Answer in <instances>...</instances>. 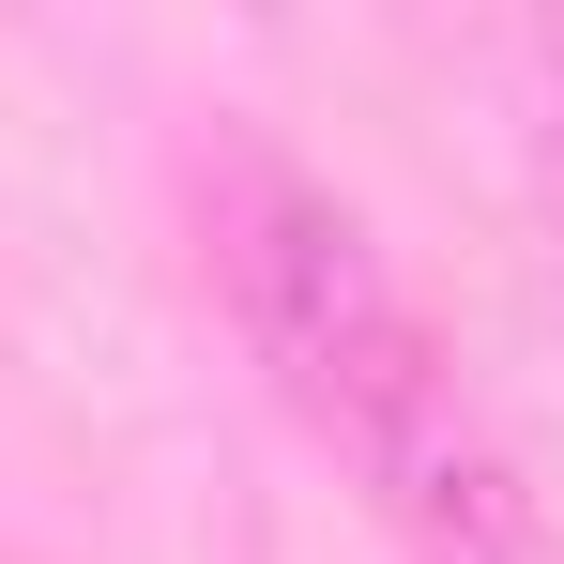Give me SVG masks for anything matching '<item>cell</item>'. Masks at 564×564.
I'll return each mask as SVG.
<instances>
[{"mask_svg":"<svg viewBox=\"0 0 564 564\" xmlns=\"http://www.w3.org/2000/svg\"><path fill=\"white\" fill-rule=\"evenodd\" d=\"M214 260H229V305H245L275 397L367 473V503L412 534V564H550V519L503 458V427L458 397L427 305L397 290V260L367 245V214L336 184L245 153L229 214H214Z\"/></svg>","mask_w":564,"mask_h":564,"instance_id":"obj_1","label":"cell"}]
</instances>
